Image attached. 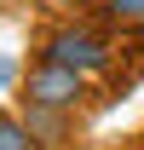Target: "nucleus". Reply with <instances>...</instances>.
<instances>
[{
    "label": "nucleus",
    "mask_w": 144,
    "mask_h": 150,
    "mask_svg": "<svg viewBox=\"0 0 144 150\" xmlns=\"http://www.w3.org/2000/svg\"><path fill=\"white\" fill-rule=\"evenodd\" d=\"M0 150H29V127H18V121L0 115Z\"/></svg>",
    "instance_id": "4"
},
{
    "label": "nucleus",
    "mask_w": 144,
    "mask_h": 150,
    "mask_svg": "<svg viewBox=\"0 0 144 150\" xmlns=\"http://www.w3.org/2000/svg\"><path fill=\"white\" fill-rule=\"evenodd\" d=\"M46 58L69 64V69H98L109 52H104V40H98V35H87V29H64V35H52V40H46Z\"/></svg>",
    "instance_id": "2"
},
{
    "label": "nucleus",
    "mask_w": 144,
    "mask_h": 150,
    "mask_svg": "<svg viewBox=\"0 0 144 150\" xmlns=\"http://www.w3.org/2000/svg\"><path fill=\"white\" fill-rule=\"evenodd\" d=\"M12 75H18V69H12V58H0V87H12Z\"/></svg>",
    "instance_id": "5"
},
{
    "label": "nucleus",
    "mask_w": 144,
    "mask_h": 150,
    "mask_svg": "<svg viewBox=\"0 0 144 150\" xmlns=\"http://www.w3.org/2000/svg\"><path fill=\"white\" fill-rule=\"evenodd\" d=\"M29 98H35V104H46V110H69L75 98H81V69L58 64V58L35 64V69H29Z\"/></svg>",
    "instance_id": "1"
},
{
    "label": "nucleus",
    "mask_w": 144,
    "mask_h": 150,
    "mask_svg": "<svg viewBox=\"0 0 144 150\" xmlns=\"http://www.w3.org/2000/svg\"><path fill=\"white\" fill-rule=\"evenodd\" d=\"M52 6H75V0H52Z\"/></svg>",
    "instance_id": "6"
},
{
    "label": "nucleus",
    "mask_w": 144,
    "mask_h": 150,
    "mask_svg": "<svg viewBox=\"0 0 144 150\" xmlns=\"http://www.w3.org/2000/svg\"><path fill=\"white\" fill-rule=\"evenodd\" d=\"M104 12L115 23H144V0H104Z\"/></svg>",
    "instance_id": "3"
}]
</instances>
